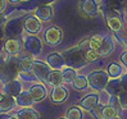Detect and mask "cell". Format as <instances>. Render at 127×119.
Wrapping results in <instances>:
<instances>
[{
	"label": "cell",
	"mask_w": 127,
	"mask_h": 119,
	"mask_svg": "<svg viewBox=\"0 0 127 119\" xmlns=\"http://www.w3.org/2000/svg\"><path fill=\"white\" fill-rule=\"evenodd\" d=\"M19 62L18 56L9 54H0V81L8 82L12 79H17L19 76Z\"/></svg>",
	"instance_id": "obj_1"
},
{
	"label": "cell",
	"mask_w": 127,
	"mask_h": 119,
	"mask_svg": "<svg viewBox=\"0 0 127 119\" xmlns=\"http://www.w3.org/2000/svg\"><path fill=\"white\" fill-rule=\"evenodd\" d=\"M62 56L64 58L65 65L72 67V68H74V69L82 68V67H85L86 63H87V60H86V51L82 50L78 46L63 51Z\"/></svg>",
	"instance_id": "obj_2"
},
{
	"label": "cell",
	"mask_w": 127,
	"mask_h": 119,
	"mask_svg": "<svg viewBox=\"0 0 127 119\" xmlns=\"http://www.w3.org/2000/svg\"><path fill=\"white\" fill-rule=\"evenodd\" d=\"M87 81H89V86H90L93 90L103 91V90H105V87H107V83L109 81V76H108V73L104 72V71H96V72H93V73L89 74Z\"/></svg>",
	"instance_id": "obj_3"
},
{
	"label": "cell",
	"mask_w": 127,
	"mask_h": 119,
	"mask_svg": "<svg viewBox=\"0 0 127 119\" xmlns=\"http://www.w3.org/2000/svg\"><path fill=\"white\" fill-rule=\"evenodd\" d=\"M23 48L28 54H31L32 56H39L42 51V42L39 37H36L35 35L27 36L23 40Z\"/></svg>",
	"instance_id": "obj_4"
},
{
	"label": "cell",
	"mask_w": 127,
	"mask_h": 119,
	"mask_svg": "<svg viewBox=\"0 0 127 119\" xmlns=\"http://www.w3.org/2000/svg\"><path fill=\"white\" fill-rule=\"evenodd\" d=\"M32 72L37 79H40L41 82H48V77L51 72V68L48 63H44L40 60H33V68Z\"/></svg>",
	"instance_id": "obj_5"
},
{
	"label": "cell",
	"mask_w": 127,
	"mask_h": 119,
	"mask_svg": "<svg viewBox=\"0 0 127 119\" xmlns=\"http://www.w3.org/2000/svg\"><path fill=\"white\" fill-rule=\"evenodd\" d=\"M63 40V32L59 27H49L45 31V41L51 46H57Z\"/></svg>",
	"instance_id": "obj_6"
},
{
	"label": "cell",
	"mask_w": 127,
	"mask_h": 119,
	"mask_svg": "<svg viewBox=\"0 0 127 119\" xmlns=\"http://www.w3.org/2000/svg\"><path fill=\"white\" fill-rule=\"evenodd\" d=\"M22 29H25L23 28V23H22V21L19 18H17V19L10 21L9 23H6L4 35L8 36L9 39H16L17 36H19L22 33Z\"/></svg>",
	"instance_id": "obj_7"
},
{
	"label": "cell",
	"mask_w": 127,
	"mask_h": 119,
	"mask_svg": "<svg viewBox=\"0 0 127 119\" xmlns=\"http://www.w3.org/2000/svg\"><path fill=\"white\" fill-rule=\"evenodd\" d=\"M22 91H23V86H22L21 81L18 79H12L5 82L1 90L4 95H9V96H13V97H17Z\"/></svg>",
	"instance_id": "obj_8"
},
{
	"label": "cell",
	"mask_w": 127,
	"mask_h": 119,
	"mask_svg": "<svg viewBox=\"0 0 127 119\" xmlns=\"http://www.w3.org/2000/svg\"><path fill=\"white\" fill-rule=\"evenodd\" d=\"M80 9H81L84 16L94 17V16L98 14L99 5H98V3H96V0H81Z\"/></svg>",
	"instance_id": "obj_9"
},
{
	"label": "cell",
	"mask_w": 127,
	"mask_h": 119,
	"mask_svg": "<svg viewBox=\"0 0 127 119\" xmlns=\"http://www.w3.org/2000/svg\"><path fill=\"white\" fill-rule=\"evenodd\" d=\"M23 28L26 32L31 35H36L41 31V21L37 19L35 16H30L23 22Z\"/></svg>",
	"instance_id": "obj_10"
},
{
	"label": "cell",
	"mask_w": 127,
	"mask_h": 119,
	"mask_svg": "<svg viewBox=\"0 0 127 119\" xmlns=\"http://www.w3.org/2000/svg\"><path fill=\"white\" fill-rule=\"evenodd\" d=\"M105 21H107V24L108 27L114 32H118L122 29V21L119 18L118 13L116 10H110L107 16H105Z\"/></svg>",
	"instance_id": "obj_11"
},
{
	"label": "cell",
	"mask_w": 127,
	"mask_h": 119,
	"mask_svg": "<svg viewBox=\"0 0 127 119\" xmlns=\"http://www.w3.org/2000/svg\"><path fill=\"white\" fill-rule=\"evenodd\" d=\"M16 106H17L16 97L3 94V97L0 99V114H8Z\"/></svg>",
	"instance_id": "obj_12"
},
{
	"label": "cell",
	"mask_w": 127,
	"mask_h": 119,
	"mask_svg": "<svg viewBox=\"0 0 127 119\" xmlns=\"http://www.w3.org/2000/svg\"><path fill=\"white\" fill-rule=\"evenodd\" d=\"M68 97V90L62 85V86H54V88L51 90V101L55 104L64 102Z\"/></svg>",
	"instance_id": "obj_13"
},
{
	"label": "cell",
	"mask_w": 127,
	"mask_h": 119,
	"mask_svg": "<svg viewBox=\"0 0 127 119\" xmlns=\"http://www.w3.org/2000/svg\"><path fill=\"white\" fill-rule=\"evenodd\" d=\"M21 49H22V42L17 39H8L4 42V50L9 55L17 56L21 53Z\"/></svg>",
	"instance_id": "obj_14"
},
{
	"label": "cell",
	"mask_w": 127,
	"mask_h": 119,
	"mask_svg": "<svg viewBox=\"0 0 127 119\" xmlns=\"http://www.w3.org/2000/svg\"><path fill=\"white\" fill-rule=\"evenodd\" d=\"M35 17L41 22H49L53 19V8L51 5H40L35 10Z\"/></svg>",
	"instance_id": "obj_15"
},
{
	"label": "cell",
	"mask_w": 127,
	"mask_h": 119,
	"mask_svg": "<svg viewBox=\"0 0 127 119\" xmlns=\"http://www.w3.org/2000/svg\"><path fill=\"white\" fill-rule=\"evenodd\" d=\"M99 95L96 94H90V95H86L85 97H82L80 101V106L84 108L85 110L90 111L91 109H94L96 105H99Z\"/></svg>",
	"instance_id": "obj_16"
},
{
	"label": "cell",
	"mask_w": 127,
	"mask_h": 119,
	"mask_svg": "<svg viewBox=\"0 0 127 119\" xmlns=\"http://www.w3.org/2000/svg\"><path fill=\"white\" fill-rule=\"evenodd\" d=\"M46 62L48 64L50 65V68L51 69H63L64 67H65V62H64V58L62 56V54H58V53H53V54H50L46 59Z\"/></svg>",
	"instance_id": "obj_17"
},
{
	"label": "cell",
	"mask_w": 127,
	"mask_h": 119,
	"mask_svg": "<svg viewBox=\"0 0 127 119\" xmlns=\"http://www.w3.org/2000/svg\"><path fill=\"white\" fill-rule=\"evenodd\" d=\"M28 92L31 94V96H32V99H33V101H35V102L44 100V99L46 97V95H48L46 87L44 86V85H40V83L31 86V88L28 90Z\"/></svg>",
	"instance_id": "obj_18"
},
{
	"label": "cell",
	"mask_w": 127,
	"mask_h": 119,
	"mask_svg": "<svg viewBox=\"0 0 127 119\" xmlns=\"http://www.w3.org/2000/svg\"><path fill=\"white\" fill-rule=\"evenodd\" d=\"M114 50V41L112 37H104L103 39V42L100 48L98 49V53L100 54L101 58H105V56H109Z\"/></svg>",
	"instance_id": "obj_19"
},
{
	"label": "cell",
	"mask_w": 127,
	"mask_h": 119,
	"mask_svg": "<svg viewBox=\"0 0 127 119\" xmlns=\"http://www.w3.org/2000/svg\"><path fill=\"white\" fill-rule=\"evenodd\" d=\"M105 91L110 95V96H119L123 91V87L121 83V78H112L108 81L107 87H105Z\"/></svg>",
	"instance_id": "obj_20"
},
{
	"label": "cell",
	"mask_w": 127,
	"mask_h": 119,
	"mask_svg": "<svg viewBox=\"0 0 127 119\" xmlns=\"http://www.w3.org/2000/svg\"><path fill=\"white\" fill-rule=\"evenodd\" d=\"M16 102H17V105L21 106V108H31L35 101H33L31 94H30L28 91H22L16 97Z\"/></svg>",
	"instance_id": "obj_21"
},
{
	"label": "cell",
	"mask_w": 127,
	"mask_h": 119,
	"mask_svg": "<svg viewBox=\"0 0 127 119\" xmlns=\"http://www.w3.org/2000/svg\"><path fill=\"white\" fill-rule=\"evenodd\" d=\"M18 62H19V71L22 73H27V72H32L33 68V59L30 55H21L18 56Z\"/></svg>",
	"instance_id": "obj_22"
},
{
	"label": "cell",
	"mask_w": 127,
	"mask_h": 119,
	"mask_svg": "<svg viewBox=\"0 0 127 119\" xmlns=\"http://www.w3.org/2000/svg\"><path fill=\"white\" fill-rule=\"evenodd\" d=\"M48 83H50L51 86H62L64 83L62 71H57V69L51 71L48 77Z\"/></svg>",
	"instance_id": "obj_23"
},
{
	"label": "cell",
	"mask_w": 127,
	"mask_h": 119,
	"mask_svg": "<svg viewBox=\"0 0 127 119\" xmlns=\"http://www.w3.org/2000/svg\"><path fill=\"white\" fill-rule=\"evenodd\" d=\"M19 119H40L39 113L32 108H22L17 113Z\"/></svg>",
	"instance_id": "obj_24"
},
{
	"label": "cell",
	"mask_w": 127,
	"mask_h": 119,
	"mask_svg": "<svg viewBox=\"0 0 127 119\" xmlns=\"http://www.w3.org/2000/svg\"><path fill=\"white\" fill-rule=\"evenodd\" d=\"M62 74H63V78H64V82H68V83H72L74 78L77 77V72L74 68L72 67H68L65 65L64 68L62 69Z\"/></svg>",
	"instance_id": "obj_25"
},
{
	"label": "cell",
	"mask_w": 127,
	"mask_h": 119,
	"mask_svg": "<svg viewBox=\"0 0 127 119\" xmlns=\"http://www.w3.org/2000/svg\"><path fill=\"white\" fill-rule=\"evenodd\" d=\"M122 72H123V71H122V67L119 65V64H117V63H112V64H109L108 69H107L108 76L112 77V78H121V76L123 74Z\"/></svg>",
	"instance_id": "obj_26"
},
{
	"label": "cell",
	"mask_w": 127,
	"mask_h": 119,
	"mask_svg": "<svg viewBox=\"0 0 127 119\" xmlns=\"http://www.w3.org/2000/svg\"><path fill=\"white\" fill-rule=\"evenodd\" d=\"M73 87L76 90H85V88L89 86V81H87V77L84 76V74H77V77L74 78V81L72 82Z\"/></svg>",
	"instance_id": "obj_27"
},
{
	"label": "cell",
	"mask_w": 127,
	"mask_h": 119,
	"mask_svg": "<svg viewBox=\"0 0 127 119\" xmlns=\"http://www.w3.org/2000/svg\"><path fill=\"white\" fill-rule=\"evenodd\" d=\"M103 39L104 37H101L99 35H94L93 37H90V39H89V49L98 50L101 45V42H103Z\"/></svg>",
	"instance_id": "obj_28"
},
{
	"label": "cell",
	"mask_w": 127,
	"mask_h": 119,
	"mask_svg": "<svg viewBox=\"0 0 127 119\" xmlns=\"http://www.w3.org/2000/svg\"><path fill=\"white\" fill-rule=\"evenodd\" d=\"M84 114H82V110L78 106H73L67 111V119H82Z\"/></svg>",
	"instance_id": "obj_29"
},
{
	"label": "cell",
	"mask_w": 127,
	"mask_h": 119,
	"mask_svg": "<svg viewBox=\"0 0 127 119\" xmlns=\"http://www.w3.org/2000/svg\"><path fill=\"white\" fill-rule=\"evenodd\" d=\"M113 117H117V110L114 108L109 106V105L104 106V109H103V118L104 119H109V118H113Z\"/></svg>",
	"instance_id": "obj_30"
},
{
	"label": "cell",
	"mask_w": 127,
	"mask_h": 119,
	"mask_svg": "<svg viewBox=\"0 0 127 119\" xmlns=\"http://www.w3.org/2000/svg\"><path fill=\"white\" fill-rule=\"evenodd\" d=\"M100 54L98 53V50H87L86 51V60L87 62H95L98 60V59H100Z\"/></svg>",
	"instance_id": "obj_31"
},
{
	"label": "cell",
	"mask_w": 127,
	"mask_h": 119,
	"mask_svg": "<svg viewBox=\"0 0 127 119\" xmlns=\"http://www.w3.org/2000/svg\"><path fill=\"white\" fill-rule=\"evenodd\" d=\"M103 109H104V105H96L94 109H91L90 110V113L93 114V117L95 118V119H104L103 118Z\"/></svg>",
	"instance_id": "obj_32"
},
{
	"label": "cell",
	"mask_w": 127,
	"mask_h": 119,
	"mask_svg": "<svg viewBox=\"0 0 127 119\" xmlns=\"http://www.w3.org/2000/svg\"><path fill=\"white\" fill-rule=\"evenodd\" d=\"M109 106L114 108L117 111H121L122 110V106H121V102H119L118 96H110V99H109Z\"/></svg>",
	"instance_id": "obj_33"
},
{
	"label": "cell",
	"mask_w": 127,
	"mask_h": 119,
	"mask_svg": "<svg viewBox=\"0 0 127 119\" xmlns=\"http://www.w3.org/2000/svg\"><path fill=\"white\" fill-rule=\"evenodd\" d=\"M118 99H119V102H121L122 109H127V91L123 90L121 94H119Z\"/></svg>",
	"instance_id": "obj_34"
},
{
	"label": "cell",
	"mask_w": 127,
	"mask_h": 119,
	"mask_svg": "<svg viewBox=\"0 0 127 119\" xmlns=\"http://www.w3.org/2000/svg\"><path fill=\"white\" fill-rule=\"evenodd\" d=\"M121 83H122L123 90L127 91V73H125V74H122V76H121Z\"/></svg>",
	"instance_id": "obj_35"
},
{
	"label": "cell",
	"mask_w": 127,
	"mask_h": 119,
	"mask_svg": "<svg viewBox=\"0 0 127 119\" xmlns=\"http://www.w3.org/2000/svg\"><path fill=\"white\" fill-rule=\"evenodd\" d=\"M6 8V1L5 0H0V13H3Z\"/></svg>",
	"instance_id": "obj_36"
},
{
	"label": "cell",
	"mask_w": 127,
	"mask_h": 119,
	"mask_svg": "<svg viewBox=\"0 0 127 119\" xmlns=\"http://www.w3.org/2000/svg\"><path fill=\"white\" fill-rule=\"evenodd\" d=\"M121 60H122V63L125 64V67H127V51H125V53L122 54V56H121Z\"/></svg>",
	"instance_id": "obj_37"
},
{
	"label": "cell",
	"mask_w": 127,
	"mask_h": 119,
	"mask_svg": "<svg viewBox=\"0 0 127 119\" xmlns=\"http://www.w3.org/2000/svg\"><path fill=\"white\" fill-rule=\"evenodd\" d=\"M5 22H6V17L4 16L3 13H0V26H1V24H4Z\"/></svg>",
	"instance_id": "obj_38"
},
{
	"label": "cell",
	"mask_w": 127,
	"mask_h": 119,
	"mask_svg": "<svg viewBox=\"0 0 127 119\" xmlns=\"http://www.w3.org/2000/svg\"><path fill=\"white\" fill-rule=\"evenodd\" d=\"M10 118V115H8V114H0V119H9Z\"/></svg>",
	"instance_id": "obj_39"
},
{
	"label": "cell",
	"mask_w": 127,
	"mask_h": 119,
	"mask_svg": "<svg viewBox=\"0 0 127 119\" xmlns=\"http://www.w3.org/2000/svg\"><path fill=\"white\" fill-rule=\"evenodd\" d=\"M4 49V44L1 42V39H0V54H1V50Z\"/></svg>",
	"instance_id": "obj_40"
},
{
	"label": "cell",
	"mask_w": 127,
	"mask_h": 119,
	"mask_svg": "<svg viewBox=\"0 0 127 119\" xmlns=\"http://www.w3.org/2000/svg\"><path fill=\"white\" fill-rule=\"evenodd\" d=\"M9 3H13V4H17V3H19L21 0H8Z\"/></svg>",
	"instance_id": "obj_41"
},
{
	"label": "cell",
	"mask_w": 127,
	"mask_h": 119,
	"mask_svg": "<svg viewBox=\"0 0 127 119\" xmlns=\"http://www.w3.org/2000/svg\"><path fill=\"white\" fill-rule=\"evenodd\" d=\"M9 119H19V118H18V115L16 114V115H10V118H9Z\"/></svg>",
	"instance_id": "obj_42"
},
{
	"label": "cell",
	"mask_w": 127,
	"mask_h": 119,
	"mask_svg": "<svg viewBox=\"0 0 127 119\" xmlns=\"http://www.w3.org/2000/svg\"><path fill=\"white\" fill-rule=\"evenodd\" d=\"M109 119H121V118H119V117L117 115V117H113V118H109Z\"/></svg>",
	"instance_id": "obj_43"
},
{
	"label": "cell",
	"mask_w": 127,
	"mask_h": 119,
	"mask_svg": "<svg viewBox=\"0 0 127 119\" xmlns=\"http://www.w3.org/2000/svg\"><path fill=\"white\" fill-rule=\"evenodd\" d=\"M125 45H126V48H127V37H126V40H125Z\"/></svg>",
	"instance_id": "obj_44"
},
{
	"label": "cell",
	"mask_w": 127,
	"mask_h": 119,
	"mask_svg": "<svg viewBox=\"0 0 127 119\" xmlns=\"http://www.w3.org/2000/svg\"><path fill=\"white\" fill-rule=\"evenodd\" d=\"M1 97H3V92H1V91H0V99H1Z\"/></svg>",
	"instance_id": "obj_45"
},
{
	"label": "cell",
	"mask_w": 127,
	"mask_h": 119,
	"mask_svg": "<svg viewBox=\"0 0 127 119\" xmlns=\"http://www.w3.org/2000/svg\"><path fill=\"white\" fill-rule=\"evenodd\" d=\"M59 119H67V117H62V118H59Z\"/></svg>",
	"instance_id": "obj_46"
}]
</instances>
